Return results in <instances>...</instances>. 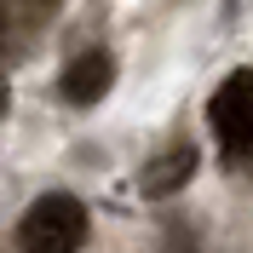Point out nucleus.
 <instances>
[{"instance_id":"nucleus-1","label":"nucleus","mask_w":253,"mask_h":253,"mask_svg":"<svg viewBox=\"0 0 253 253\" xmlns=\"http://www.w3.org/2000/svg\"><path fill=\"white\" fill-rule=\"evenodd\" d=\"M17 242H23V253H75L81 242H86V207H81L75 196L52 190V196H41V202L23 213Z\"/></svg>"},{"instance_id":"nucleus-2","label":"nucleus","mask_w":253,"mask_h":253,"mask_svg":"<svg viewBox=\"0 0 253 253\" xmlns=\"http://www.w3.org/2000/svg\"><path fill=\"white\" fill-rule=\"evenodd\" d=\"M207 121L219 132L224 156H248L253 150V69L224 75V86L213 92V104H207Z\"/></svg>"},{"instance_id":"nucleus-3","label":"nucleus","mask_w":253,"mask_h":253,"mask_svg":"<svg viewBox=\"0 0 253 253\" xmlns=\"http://www.w3.org/2000/svg\"><path fill=\"white\" fill-rule=\"evenodd\" d=\"M115 81V58L110 52H81L69 69H63V98L69 104H98Z\"/></svg>"},{"instance_id":"nucleus-4","label":"nucleus","mask_w":253,"mask_h":253,"mask_svg":"<svg viewBox=\"0 0 253 253\" xmlns=\"http://www.w3.org/2000/svg\"><path fill=\"white\" fill-rule=\"evenodd\" d=\"M190 173H196V150H173L167 161H156V167L144 173V190H150V196H167V190H178Z\"/></svg>"}]
</instances>
